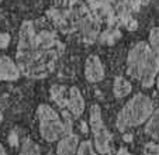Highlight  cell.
Masks as SVG:
<instances>
[{
    "instance_id": "cell-1",
    "label": "cell",
    "mask_w": 159,
    "mask_h": 155,
    "mask_svg": "<svg viewBox=\"0 0 159 155\" xmlns=\"http://www.w3.org/2000/svg\"><path fill=\"white\" fill-rule=\"evenodd\" d=\"M159 71V57L145 41H139L129 49L127 58V73L138 79L144 87H151Z\"/></svg>"
},
{
    "instance_id": "cell-2",
    "label": "cell",
    "mask_w": 159,
    "mask_h": 155,
    "mask_svg": "<svg viewBox=\"0 0 159 155\" xmlns=\"http://www.w3.org/2000/svg\"><path fill=\"white\" fill-rule=\"evenodd\" d=\"M153 113V105L148 96L142 93H137L125 103L117 116V128L121 133L127 131L131 127L145 123L149 120Z\"/></svg>"
},
{
    "instance_id": "cell-3",
    "label": "cell",
    "mask_w": 159,
    "mask_h": 155,
    "mask_svg": "<svg viewBox=\"0 0 159 155\" xmlns=\"http://www.w3.org/2000/svg\"><path fill=\"white\" fill-rule=\"evenodd\" d=\"M37 116L39 120V133L41 137L48 143L61 140L69 134L66 124L61 120L59 114L48 105H39L37 109Z\"/></svg>"
},
{
    "instance_id": "cell-4",
    "label": "cell",
    "mask_w": 159,
    "mask_h": 155,
    "mask_svg": "<svg viewBox=\"0 0 159 155\" xmlns=\"http://www.w3.org/2000/svg\"><path fill=\"white\" fill-rule=\"evenodd\" d=\"M52 100L57 103L59 107L68 109L75 117H79L84 111V100L82 97V93L76 86H72L66 93L65 86H52L51 87Z\"/></svg>"
},
{
    "instance_id": "cell-5",
    "label": "cell",
    "mask_w": 159,
    "mask_h": 155,
    "mask_svg": "<svg viewBox=\"0 0 159 155\" xmlns=\"http://www.w3.org/2000/svg\"><path fill=\"white\" fill-rule=\"evenodd\" d=\"M90 128L93 131L94 135V148L99 154L106 155L110 151V143L113 140L110 131L104 125L102 119V110H100L99 105H93L90 107V117H89Z\"/></svg>"
},
{
    "instance_id": "cell-6",
    "label": "cell",
    "mask_w": 159,
    "mask_h": 155,
    "mask_svg": "<svg viewBox=\"0 0 159 155\" xmlns=\"http://www.w3.org/2000/svg\"><path fill=\"white\" fill-rule=\"evenodd\" d=\"M84 76L89 82L97 83L104 78V66L97 55H90L84 62Z\"/></svg>"
},
{
    "instance_id": "cell-7",
    "label": "cell",
    "mask_w": 159,
    "mask_h": 155,
    "mask_svg": "<svg viewBox=\"0 0 159 155\" xmlns=\"http://www.w3.org/2000/svg\"><path fill=\"white\" fill-rule=\"evenodd\" d=\"M20 73V68L11 58L0 55V81H17Z\"/></svg>"
},
{
    "instance_id": "cell-8",
    "label": "cell",
    "mask_w": 159,
    "mask_h": 155,
    "mask_svg": "<svg viewBox=\"0 0 159 155\" xmlns=\"http://www.w3.org/2000/svg\"><path fill=\"white\" fill-rule=\"evenodd\" d=\"M79 148V137L73 133L66 134L57 145V155H76Z\"/></svg>"
},
{
    "instance_id": "cell-9",
    "label": "cell",
    "mask_w": 159,
    "mask_h": 155,
    "mask_svg": "<svg viewBox=\"0 0 159 155\" xmlns=\"http://www.w3.org/2000/svg\"><path fill=\"white\" fill-rule=\"evenodd\" d=\"M132 85L129 81H127L125 78L117 76L114 79V86H113V93L116 97H125L131 93Z\"/></svg>"
},
{
    "instance_id": "cell-10",
    "label": "cell",
    "mask_w": 159,
    "mask_h": 155,
    "mask_svg": "<svg viewBox=\"0 0 159 155\" xmlns=\"http://www.w3.org/2000/svg\"><path fill=\"white\" fill-rule=\"evenodd\" d=\"M145 133L153 138V140L159 141V109L152 113L149 117L147 125H145Z\"/></svg>"
},
{
    "instance_id": "cell-11",
    "label": "cell",
    "mask_w": 159,
    "mask_h": 155,
    "mask_svg": "<svg viewBox=\"0 0 159 155\" xmlns=\"http://www.w3.org/2000/svg\"><path fill=\"white\" fill-rule=\"evenodd\" d=\"M18 155H41V154H39V148L37 144H34L30 140H25L23 143V147H21Z\"/></svg>"
},
{
    "instance_id": "cell-12",
    "label": "cell",
    "mask_w": 159,
    "mask_h": 155,
    "mask_svg": "<svg viewBox=\"0 0 159 155\" xmlns=\"http://www.w3.org/2000/svg\"><path fill=\"white\" fill-rule=\"evenodd\" d=\"M149 47L159 57V27H153L149 33Z\"/></svg>"
},
{
    "instance_id": "cell-13",
    "label": "cell",
    "mask_w": 159,
    "mask_h": 155,
    "mask_svg": "<svg viewBox=\"0 0 159 155\" xmlns=\"http://www.w3.org/2000/svg\"><path fill=\"white\" fill-rule=\"evenodd\" d=\"M76 155H97V154L94 152V148H93V145H92V143L86 140V141H82V143L79 144V148H78Z\"/></svg>"
},
{
    "instance_id": "cell-14",
    "label": "cell",
    "mask_w": 159,
    "mask_h": 155,
    "mask_svg": "<svg viewBox=\"0 0 159 155\" xmlns=\"http://www.w3.org/2000/svg\"><path fill=\"white\" fill-rule=\"evenodd\" d=\"M145 155H159V145L158 144H148L145 147Z\"/></svg>"
},
{
    "instance_id": "cell-15",
    "label": "cell",
    "mask_w": 159,
    "mask_h": 155,
    "mask_svg": "<svg viewBox=\"0 0 159 155\" xmlns=\"http://www.w3.org/2000/svg\"><path fill=\"white\" fill-rule=\"evenodd\" d=\"M10 44V35L6 33H0V49L6 48Z\"/></svg>"
},
{
    "instance_id": "cell-16",
    "label": "cell",
    "mask_w": 159,
    "mask_h": 155,
    "mask_svg": "<svg viewBox=\"0 0 159 155\" xmlns=\"http://www.w3.org/2000/svg\"><path fill=\"white\" fill-rule=\"evenodd\" d=\"M117 155H131V154H129V152H128V149H125V148H121L120 151L117 152Z\"/></svg>"
},
{
    "instance_id": "cell-17",
    "label": "cell",
    "mask_w": 159,
    "mask_h": 155,
    "mask_svg": "<svg viewBox=\"0 0 159 155\" xmlns=\"http://www.w3.org/2000/svg\"><path fill=\"white\" fill-rule=\"evenodd\" d=\"M148 3H149V0H135V4H141V6H145Z\"/></svg>"
},
{
    "instance_id": "cell-18",
    "label": "cell",
    "mask_w": 159,
    "mask_h": 155,
    "mask_svg": "<svg viewBox=\"0 0 159 155\" xmlns=\"http://www.w3.org/2000/svg\"><path fill=\"white\" fill-rule=\"evenodd\" d=\"M0 155H7L6 154V149H4V147L0 144Z\"/></svg>"
},
{
    "instance_id": "cell-19",
    "label": "cell",
    "mask_w": 159,
    "mask_h": 155,
    "mask_svg": "<svg viewBox=\"0 0 159 155\" xmlns=\"http://www.w3.org/2000/svg\"><path fill=\"white\" fill-rule=\"evenodd\" d=\"M155 83H156V87L159 89V73H158V76H156V81H155Z\"/></svg>"
},
{
    "instance_id": "cell-20",
    "label": "cell",
    "mask_w": 159,
    "mask_h": 155,
    "mask_svg": "<svg viewBox=\"0 0 159 155\" xmlns=\"http://www.w3.org/2000/svg\"><path fill=\"white\" fill-rule=\"evenodd\" d=\"M2 121H3V113L0 111V124H2Z\"/></svg>"
},
{
    "instance_id": "cell-21",
    "label": "cell",
    "mask_w": 159,
    "mask_h": 155,
    "mask_svg": "<svg viewBox=\"0 0 159 155\" xmlns=\"http://www.w3.org/2000/svg\"><path fill=\"white\" fill-rule=\"evenodd\" d=\"M0 2H2V0H0Z\"/></svg>"
}]
</instances>
